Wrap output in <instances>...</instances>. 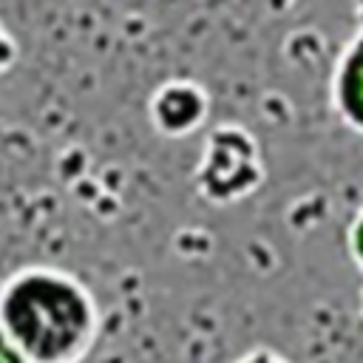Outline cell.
Masks as SVG:
<instances>
[{"label": "cell", "mask_w": 363, "mask_h": 363, "mask_svg": "<svg viewBox=\"0 0 363 363\" xmlns=\"http://www.w3.org/2000/svg\"><path fill=\"white\" fill-rule=\"evenodd\" d=\"M99 326L91 286L62 267L28 264L0 284V329L26 363H82Z\"/></svg>", "instance_id": "1"}, {"label": "cell", "mask_w": 363, "mask_h": 363, "mask_svg": "<svg viewBox=\"0 0 363 363\" xmlns=\"http://www.w3.org/2000/svg\"><path fill=\"white\" fill-rule=\"evenodd\" d=\"M335 105L343 119L363 130V34L346 48L335 71Z\"/></svg>", "instance_id": "2"}, {"label": "cell", "mask_w": 363, "mask_h": 363, "mask_svg": "<svg viewBox=\"0 0 363 363\" xmlns=\"http://www.w3.org/2000/svg\"><path fill=\"white\" fill-rule=\"evenodd\" d=\"M17 62H20V43H17V37L9 31V26L0 20V77L9 74Z\"/></svg>", "instance_id": "3"}, {"label": "cell", "mask_w": 363, "mask_h": 363, "mask_svg": "<svg viewBox=\"0 0 363 363\" xmlns=\"http://www.w3.org/2000/svg\"><path fill=\"white\" fill-rule=\"evenodd\" d=\"M233 363H289V360L269 346H255V349H247L244 354H238Z\"/></svg>", "instance_id": "4"}, {"label": "cell", "mask_w": 363, "mask_h": 363, "mask_svg": "<svg viewBox=\"0 0 363 363\" xmlns=\"http://www.w3.org/2000/svg\"><path fill=\"white\" fill-rule=\"evenodd\" d=\"M349 250H352L354 264L363 269V210L357 213V218L349 227Z\"/></svg>", "instance_id": "5"}, {"label": "cell", "mask_w": 363, "mask_h": 363, "mask_svg": "<svg viewBox=\"0 0 363 363\" xmlns=\"http://www.w3.org/2000/svg\"><path fill=\"white\" fill-rule=\"evenodd\" d=\"M0 363H26L23 354L11 346V340L6 337V332L0 329Z\"/></svg>", "instance_id": "6"}]
</instances>
